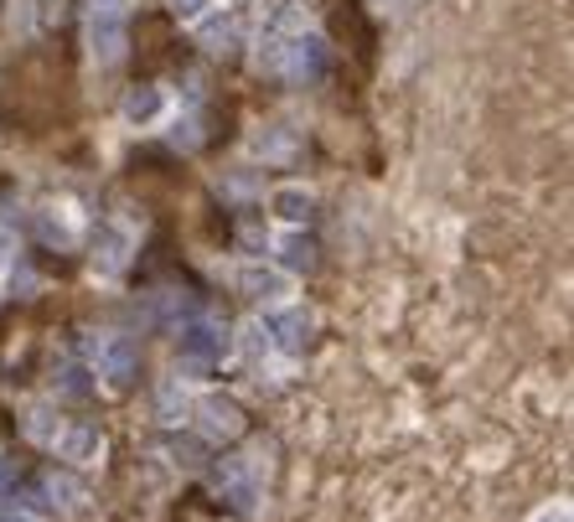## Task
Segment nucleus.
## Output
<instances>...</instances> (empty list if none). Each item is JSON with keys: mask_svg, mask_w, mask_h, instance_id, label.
<instances>
[{"mask_svg": "<svg viewBox=\"0 0 574 522\" xmlns=\"http://www.w3.org/2000/svg\"><path fill=\"white\" fill-rule=\"evenodd\" d=\"M32 6H36V17L47 21V17H52V11H57V6H63V0H32Z\"/></svg>", "mask_w": 574, "mask_h": 522, "instance_id": "nucleus-22", "label": "nucleus"}, {"mask_svg": "<svg viewBox=\"0 0 574 522\" xmlns=\"http://www.w3.org/2000/svg\"><path fill=\"white\" fill-rule=\"evenodd\" d=\"M0 522H32V518H26V512H6V518H0Z\"/></svg>", "mask_w": 574, "mask_h": 522, "instance_id": "nucleus-23", "label": "nucleus"}, {"mask_svg": "<svg viewBox=\"0 0 574 522\" xmlns=\"http://www.w3.org/2000/svg\"><path fill=\"white\" fill-rule=\"evenodd\" d=\"M42 512H52V518H68V512H78L84 507V487L78 481H68V476H42Z\"/></svg>", "mask_w": 574, "mask_h": 522, "instance_id": "nucleus-12", "label": "nucleus"}, {"mask_svg": "<svg viewBox=\"0 0 574 522\" xmlns=\"http://www.w3.org/2000/svg\"><path fill=\"white\" fill-rule=\"evenodd\" d=\"M136 253V228L130 222H104L99 228V243H94V274L99 280H119L124 264Z\"/></svg>", "mask_w": 574, "mask_h": 522, "instance_id": "nucleus-6", "label": "nucleus"}, {"mask_svg": "<svg viewBox=\"0 0 574 522\" xmlns=\"http://www.w3.org/2000/svg\"><path fill=\"white\" fill-rule=\"evenodd\" d=\"M6 491H11V460L0 455V502H6Z\"/></svg>", "mask_w": 574, "mask_h": 522, "instance_id": "nucleus-21", "label": "nucleus"}, {"mask_svg": "<svg viewBox=\"0 0 574 522\" xmlns=\"http://www.w3.org/2000/svg\"><path fill=\"white\" fill-rule=\"evenodd\" d=\"M280 264H285V274H290V270H295V274L311 270V264H316V249H311V238H305V233H285V238H280Z\"/></svg>", "mask_w": 574, "mask_h": 522, "instance_id": "nucleus-15", "label": "nucleus"}, {"mask_svg": "<svg viewBox=\"0 0 574 522\" xmlns=\"http://www.w3.org/2000/svg\"><path fill=\"white\" fill-rule=\"evenodd\" d=\"M213 6L218 0H171V17L182 21V26H197V21L213 17Z\"/></svg>", "mask_w": 574, "mask_h": 522, "instance_id": "nucleus-19", "label": "nucleus"}, {"mask_svg": "<svg viewBox=\"0 0 574 522\" xmlns=\"http://www.w3.org/2000/svg\"><path fill=\"white\" fill-rule=\"evenodd\" d=\"M249 151L264 155V161H270V155H290V151H295V135H285V130L264 124V130H253V135H249Z\"/></svg>", "mask_w": 574, "mask_h": 522, "instance_id": "nucleus-17", "label": "nucleus"}, {"mask_svg": "<svg viewBox=\"0 0 574 522\" xmlns=\"http://www.w3.org/2000/svg\"><path fill=\"white\" fill-rule=\"evenodd\" d=\"M528 522H574V512H570V502H543Z\"/></svg>", "mask_w": 574, "mask_h": 522, "instance_id": "nucleus-20", "label": "nucleus"}, {"mask_svg": "<svg viewBox=\"0 0 574 522\" xmlns=\"http://www.w3.org/2000/svg\"><path fill=\"white\" fill-rule=\"evenodd\" d=\"M88 352H94V368H99L104 388L109 393H130V383H136V372H140V347L136 337H124V331H94L88 337Z\"/></svg>", "mask_w": 574, "mask_h": 522, "instance_id": "nucleus-4", "label": "nucleus"}, {"mask_svg": "<svg viewBox=\"0 0 574 522\" xmlns=\"http://www.w3.org/2000/svg\"><path fill=\"white\" fill-rule=\"evenodd\" d=\"M264 481H270V455L264 450H243L228 455L218 471H213V487L238 507V512H259V497H264Z\"/></svg>", "mask_w": 574, "mask_h": 522, "instance_id": "nucleus-1", "label": "nucleus"}, {"mask_svg": "<svg viewBox=\"0 0 574 522\" xmlns=\"http://www.w3.org/2000/svg\"><path fill=\"white\" fill-rule=\"evenodd\" d=\"M270 213L280 222H285V228H305V222H311V213H316V197H311V186H274L270 192Z\"/></svg>", "mask_w": 574, "mask_h": 522, "instance_id": "nucleus-11", "label": "nucleus"}, {"mask_svg": "<svg viewBox=\"0 0 574 522\" xmlns=\"http://www.w3.org/2000/svg\"><path fill=\"white\" fill-rule=\"evenodd\" d=\"M207 52H234V21H197Z\"/></svg>", "mask_w": 574, "mask_h": 522, "instance_id": "nucleus-18", "label": "nucleus"}, {"mask_svg": "<svg viewBox=\"0 0 574 522\" xmlns=\"http://www.w3.org/2000/svg\"><path fill=\"white\" fill-rule=\"evenodd\" d=\"M234 285L243 290L249 301L280 311V305H290V290H295V280H290L285 270H274V264H238V270H234Z\"/></svg>", "mask_w": 574, "mask_h": 522, "instance_id": "nucleus-5", "label": "nucleus"}, {"mask_svg": "<svg viewBox=\"0 0 574 522\" xmlns=\"http://www.w3.org/2000/svg\"><path fill=\"white\" fill-rule=\"evenodd\" d=\"M36 228H42V238L57 243V249H73V243H78V213H73L68 203H47L42 218H36Z\"/></svg>", "mask_w": 574, "mask_h": 522, "instance_id": "nucleus-13", "label": "nucleus"}, {"mask_svg": "<svg viewBox=\"0 0 574 522\" xmlns=\"http://www.w3.org/2000/svg\"><path fill=\"white\" fill-rule=\"evenodd\" d=\"M197 424H203V435H213V439H234L238 429H243V409H238L228 393H203Z\"/></svg>", "mask_w": 574, "mask_h": 522, "instance_id": "nucleus-10", "label": "nucleus"}, {"mask_svg": "<svg viewBox=\"0 0 574 522\" xmlns=\"http://www.w3.org/2000/svg\"><path fill=\"white\" fill-rule=\"evenodd\" d=\"M52 445H57V455H63V460H73V466H99L104 450H109L94 424H68V429H57V439H52Z\"/></svg>", "mask_w": 574, "mask_h": 522, "instance_id": "nucleus-9", "label": "nucleus"}, {"mask_svg": "<svg viewBox=\"0 0 574 522\" xmlns=\"http://www.w3.org/2000/svg\"><path fill=\"white\" fill-rule=\"evenodd\" d=\"M119 115H124L130 130H155V124L171 115V94L161 84H140L124 94V109H119Z\"/></svg>", "mask_w": 574, "mask_h": 522, "instance_id": "nucleus-8", "label": "nucleus"}, {"mask_svg": "<svg viewBox=\"0 0 574 522\" xmlns=\"http://www.w3.org/2000/svg\"><path fill=\"white\" fill-rule=\"evenodd\" d=\"M311 311H301V305H280L270 320H264V331H270V347H280L285 357H301L305 341H311Z\"/></svg>", "mask_w": 574, "mask_h": 522, "instance_id": "nucleus-7", "label": "nucleus"}, {"mask_svg": "<svg viewBox=\"0 0 574 522\" xmlns=\"http://www.w3.org/2000/svg\"><path fill=\"white\" fill-rule=\"evenodd\" d=\"M234 341L243 347V357H249V362H264V357L274 352V347H270V331H264V320H249V326H238Z\"/></svg>", "mask_w": 574, "mask_h": 522, "instance_id": "nucleus-16", "label": "nucleus"}, {"mask_svg": "<svg viewBox=\"0 0 574 522\" xmlns=\"http://www.w3.org/2000/svg\"><path fill=\"white\" fill-rule=\"evenodd\" d=\"M155 414L166 424H176L186 414V388H182V378L171 372V378H161V388H155Z\"/></svg>", "mask_w": 574, "mask_h": 522, "instance_id": "nucleus-14", "label": "nucleus"}, {"mask_svg": "<svg viewBox=\"0 0 574 522\" xmlns=\"http://www.w3.org/2000/svg\"><path fill=\"white\" fill-rule=\"evenodd\" d=\"M88 26V52L99 68H115L124 57V32H130V0H88L84 11Z\"/></svg>", "mask_w": 574, "mask_h": 522, "instance_id": "nucleus-3", "label": "nucleus"}, {"mask_svg": "<svg viewBox=\"0 0 574 522\" xmlns=\"http://www.w3.org/2000/svg\"><path fill=\"white\" fill-rule=\"evenodd\" d=\"M223 357H234V326L218 316L192 320L182 331V372L176 378H207V368H218Z\"/></svg>", "mask_w": 574, "mask_h": 522, "instance_id": "nucleus-2", "label": "nucleus"}]
</instances>
